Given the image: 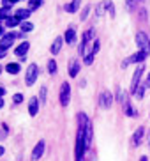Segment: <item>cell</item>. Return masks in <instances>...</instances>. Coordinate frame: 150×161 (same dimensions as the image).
<instances>
[{
    "instance_id": "8fae6325",
    "label": "cell",
    "mask_w": 150,
    "mask_h": 161,
    "mask_svg": "<svg viewBox=\"0 0 150 161\" xmlns=\"http://www.w3.org/2000/svg\"><path fill=\"white\" fill-rule=\"evenodd\" d=\"M39 97H30V101H28V114L32 115V117H35V115L39 114Z\"/></svg>"
},
{
    "instance_id": "603a6c76",
    "label": "cell",
    "mask_w": 150,
    "mask_h": 161,
    "mask_svg": "<svg viewBox=\"0 0 150 161\" xmlns=\"http://www.w3.org/2000/svg\"><path fill=\"white\" fill-rule=\"evenodd\" d=\"M145 89H147V87H145V83H140V87L136 89V92H134L132 96H134L136 99H141V97H143V94H145Z\"/></svg>"
},
{
    "instance_id": "f1b7e54d",
    "label": "cell",
    "mask_w": 150,
    "mask_h": 161,
    "mask_svg": "<svg viewBox=\"0 0 150 161\" xmlns=\"http://www.w3.org/2000/svg\"><path fill=\"white\" fill-rule=\"evenodd\" d=\"M94 57H95V53H87V55H85V58H83V62L85 64H87V66H92V62H94Z\"/></svg>"
},
{
    "instance_id": "836d02e7",
    "label": "cell",
    "mask_w": 150,
    "mask_h": 161,
    "mask_svg": "<svg viewBox=\"0 0 150 161\" xmlns=\"http://www.w3.org/2000/svg\"><path fill=\"white\" fill-rule=\"evenodd\" d=\"M16 2H19V0H2V4H4V7H11V5H14Z\"/></svg>"
},
{
    "instance_id": "83f0119b",
    "label": "cell",
    "mask_w": 150,
    "mask_h": 161,
    "mask_svg": "<svg viewBox=\"0 0 150 161\" xmlns=\"http://www.w3.org/2000/svg\"><path fill=\"white\" fill-rule=\"evenodd\" d=\"M117 99L118 101H120V103H126V101H129V99H127V94H126V92H122V89H117Z\"/></svg>"
},
{
    "instance_id": "484cf974",
    "label": "cell",
    "mask_w": 150,
    "mask_h": 161,
    "mask_svg": "<svg viewBox=\"0 0 150 161\" xmlns=\"http://www.w3.org/2000/svg\"><path fill=\"white\" fill-rule=\"evenodd\" d=\"M48 73H50V75H55L56 73V62L53 60V58L48 60Z\"/></svg>"
},
{
    "instance_id": "52a82bcc",
    "label": "cell",
    "mask_w": 150,
    "mask_h": 161,
    "mask_svg": "<svg viewBox=\"0 0 150 161\" xmlns=\"http://www.w3.org/2000/svg\"><path fill=\"white\" fill-rule=\"evenodd\" d=\"M18 37L14 32H9V34H4L2 36V39H0V48H4V50H9L11 46H13V41Z\"/></svg>"
},
{
    "instance_id": "d590c367",
    "label": "cell",
    "mask_w": 150,
    "mask_h": 161,
    "mask_svg": "<svg viewBox=\"0 0 150 161\" xmlns=\"http://www.w3.org/2000/svg\"><path fill=\"white\" fill-rule=\"evenodd\" d=\"M145 87H147V89H150V73H148V78H147V81H145Z\"/></svg>"
},
{
    "instance_id": "6da1fadb",
    "label": "cell",
    "mask_w": 150,
    "mask_h": 161,
    "mask_svg": "<svg viewBox=\"0 0 150 161\" xmlns=\"http://www.w3.org/2000/svg\"><path fill=\"white\" fill-rule=\"evenodd\" d=\"M134 41H136V46H138V52H145V53H150V39L148 36H147L145 32H136V37H134Z\"/></svg>"
},
{
    "instance_id": "f546056e",
    "label": "cell",
    "mask_w": 150,
    "mask_h": 161,
    "mask_svg": "<svg viewBox=\"0 0 150 161\" xmlns=\"http://www.w3.org/2000/svg\"><path fill=\"white\" fill-rule=\"evenodd\" d=\"M90 9H92V7H90V5H85V9L81 11V14H80L81 21H85V19L88 18V13H90Z\"/></svg>"
},
{
    "instance_id": "277c9868",
    "label": "cell",
    "mask_w": 150,
    "mask_h": 161,
    "mask_svg": "<svg viewBox=\"0 0 150 161\" xmlns=\"http://www.w3.org/2000/svg\"><path fill=\"white\" fill-rule=\"evenodd\" d=\"M148 57V53H145V52H138V53H134V55H131V57H127L126 60H122V64L120 66L126 69L129 64H138V62H145V58Z\"/></svg>"
},
{
    "instance_id": "9c48e42d",
    "label": "cell",
    "mask_w": 150,
    "mask_h": 161,
    "mask_svg": "<svg viewBox=\"0 0 150 161\" xmlns=\"http://www.w3.org/2000/svg\"><path fill=\"white\" fill-rule=\"evenodd\" d=\"M64 41H66L69 46H72V44L76 43V27L74 25H69V29L64 34Z\"/></svg>"
},
{
    "instance_id": "74e56055",
    "label": "cell",
    "mask_w": 150,
    "mask_h": 161,
    "mask_svg": "<svg viewBox=\"0 0 150 161\" xmlns=\"http://www.w3.org/2000/svg\"><path fill=\"white\" fill-rule=\"evenodd\" d=\"M4 152H5V149H4V147H2V145H0V156H2Z\"/></svg>"
},
{
    "instance_id": "ab89813d",
    "label": "cell",
    "mask_w": 150,
    "mask_h": 161,
    "mask_svg": "<svg viewBox=\"0 0 150 161\" xmlns=\"http://www.w3.org/2000/svg\"><path fill=\"white\" fill-rule=\"evenodd\" d=\"M0 36H4V29L2 27H0Z\"/></svg>"
},
{
    "instance_id": "d4e9b609",
    "label": "cell",
    "mask_w": 150,
    "mask_h": 161,
    "mask_svg": "<svg viewBox=\"0 0 150 161\" xmlns=\"http://www.w3.org/2000/svg\"><path fill=\"white\" fill-rule=\"evenodd\" d=\"M11 18V7H0V19Z\"/></svg>"
},
{
    "instance_id": "7bdbcfd3",
    "label": "cell",
    "mask_w": 150,
    "mask_h": 161,
    "mask_svg": "<svg viewBox=\"0 0 150 161\" xmlns=\"http://www.w3.org/2000/svg\"><path fill=\"white\" fill-rule=\"evenodd\" d=\"M0 73H2V66H0Z\"/></svg>"
},
{
    "instance_id": "ba28073f",
    "label": "cell",
    "mask_w": 150,
    "mask_h": 161,
    "mask_svg": "<svg viewBox=\"0 0 150 161\" xmlns=\"http://www.w3.org/2000/svg\"><path fill=\"white\" fill-rule=\"evenodd\" d=\"M44 147H46L44 140H39L37 145L34 147V151H32V161H39V159H41L42 154H44Z\"/></svg>"
},
{
    "instance_id": "7402d4cb",
    "label": "cell",
    "mask_w": 150,
    "mask_h": 161,
    "mask_svg": "<svg viewBox=\"0 0 150 161\" xmlns=\"http://www.w3.org/2000/svg\"><path fill=\"white\" fill-rule=\"evenodd\" d=\"M104 7H106V11H108L110 13V16H115V4H113L111 0H106V2H104Z\"/></svg>"
},
{
    "instance_id": "44dd1931",
    "label": "cell",
    "mask_w": 150,
    "mask_h": 161,
    "mask_svg": "<svg viewBox=\"0 0 150 161\" xmlns=\"http://www.w3.org/2000/svg\"><path fill=\"white\" fill-rule=\"evenodd\" d=\"M19 29H21V32H23V34H27V32H32V30H34V25L30 23V21H21Z\"/></svg>"
},
{
    "instance_id": "d6986e66",
    "label": "cell",
    "mask_w": 150,
    "mask_h": 161,
    "mask_svg": "<svg viewBox=\"0 0 150 161\" xmlns=\"http://www.w3.org/2000/svg\"><path fill=\"white\" fill-rule=\"evenodd\" d=\"M124 114H126L127 117H136V112H134V108L131 106V101H126V103H124Z\"/></svg>"
},
{
    "instance_id": "ffe728a7",
    "label": "cell",
    "mask_w": 150,
    "mask_h": 161,
    "mask_svg": "<svg viewBox=\"0 0 150 161\" xmlns=\"http://www.w3.org/2000/svg\"><path fill=\"white\" fill-rule=\"evenodd\" d=\"M5 25H7L9 29H13V27H16V25H21V19L16 18V16H11V18L5 19Z\"/></svg>"
},
{
    "instance_id": "cb8c5ba5",
    "label": "cell",
    "mask_w": 150,
    "mask_h": 161,
    "mask_svg": "<svg viewBox=\"0 0 150 161\" xmlns=\"http://www.w3.org/2000/svg\"><path fill=\"white\" fill-rule=\"evenodd\" d=\"M46 94H48V89L44 85L41 87V90H39V103L41 104H44L46 103Z\"/></svg>"
},
{
    "instance_id": "e575fe53",
    "label": "cell",
    "mask_w": 150,
    "mask_h": 161,
    "mask_svg": "<svg viewBox=\"0 0 150 161\" xmlns=\"http://www.w3.org/2000/svg\"><path fill=\"white\" fill-rule=\"evenodd\" d=\"M5 53H7V50H4V48H0V58L5 57Z\"/></svg>"
},
{
    "instance_id": "f35d334b",
    "label": "cell",
    "mask_w": 150,
    "mask_h": 161,
    "mask_svg": "<svg viewBox=\"0 0 150 161\" xmlns=\"http://www.w3.org/2000/svg\"><path fill=\"white\" fill-rule=\"evenodd\" d=\"M140 161H148V159H147V156H141V159Z\"/></svg>"
},
{
    "instance_id": "2e32d148",
    "label": "cell",
    "mask_w": 150,
    "mask_h": 161,
    "mask_svg": "<svg viewBox=\"0 0 150 161\" xmlns=\"http://www.w3.org/2000/svg\"><path fill=\"white\" fill-rule=\"evenodd\" d=\"M30 14H32V11H30V9H18L14 16H16V18H19L21 21H27V19L30 18Z\"/></svg>"
},
{
    "instance_id": "3957f363",
    "label": "cell",
    "mask_w": 150,
    "mask_h": 161,
    "mask_svg": "<svg viewBox=\"0 0 150 161\" xmlns=\"http://www.w3.org/2000/svg\"><path fill=\"white\" fill-rule=\"evenodd\" d=\"M58 99H60V104L66 108L67 104H69L71 101V85L67 83V81H64L60 85V94H58Z\"/></svg>"
},
{
    "instance_id": "5bb4252c",
    "label": "cell",
    "mask_w": 150,
    "mask_h": 161,
    "mask_svg": "<svg viewBox=\"0 0 150 161\" xmlns=\"http://www.w3.org/2000/svg\"><path fill=\"white\" fill-rule=\"evenodd\" d=\"M143 135H145V128L143 126H140V128L134 131V135H132V143L134 145H141V142H143Z\"/></svg>"
},
{
    "instance_id": "9a60e30c",
    "label": "cell",
    "mask_w": 150,
    "mask_h": 161,
    "mask_svg": "<svg viewBox=\"0 0 150 161\" xmlns=\"http://www.w3.org/2000/svg\"><path fill=\"white\" fill-rule=\"evenodd\" d=\"M78 73H80V62L76 60V58H72L71 64H69V76L71 78H76Z\"/></svg>"
},
{
    "instance_id": "8d00e7d4",
    "label": "cell",
    "mask_w": 150,
    "mask_h": 161,
    "mask_svg": "<svg viewBox=\"0 0 150 161\" xmlns=\"http://www.w3.org/2000/svg\"><path fill=\"white\" fill-rule=\"evenodd\" d=\"M5 94V89H4V87H0V99H2V96H4Z\"/></svg>"
},
{
    "instance_id": "e0dca14e",
    "label": "cell",
    "mask_w": 150,
    "mask_h": 161,
    "mask_svg": "<svg viewBox=\"0 0 150 161\" xmlns=\"http://www.w3.org/2000/svg\"><path fill=\"white\" fill-rule=\"evenodd\" d=\"M80 5H81V0H72L71 4H66V11L72 14V13H76V11L80 9Z\"/></svg>"
},
{
    "instance_id": "30bf717a",
    "label": "cell",
    "mask_w": 150,
    "mask_h": 161,
    "mask_svg": "<svg viewBox=\"0 0 150 161\" xmlns=\"http://www.w3.org/2000/svg\"><path fill=\"white\" fill-rule=\"evenodd\" d=\"M83 133H85V142H87V149H88L90 145H92V135H94V126H92V122H87V126L83 128Z\"/></svg>"
},
{
    "instance_id": "d6a6232c",
    "label": "cell",
    "mask_w": 150,
    "mask_h": 161,
    "mask_svg": "<svg viewBox=\"0 0 150 161\" xmlns=\"http://www.w3.org/2000/svg\"><path fill=\"white\" fill-rule=\"evenodd\" d=\"M21 101H23V96H21V94H14L13 96V103L14 104H19Z\"/></svg>"
},
{
    "instance_id": "7a4b0ae2",
    "label": "cell",
    "mask_w": 150,
    "mask_h": 161,
    "mask_svg": "<svg viewBox=\"0 0 150 161\" xmlns=\"http://www.w3.org/2000/svg\"><path fill=\"white\" fill-rule=\"evenodd\" d=\"M37 76H39L37 64H28L27 71H25V83H27L28 87H32L34 83H35V80H37Z\"/></svg>"
},
{
    "instance_id": "1f68e13d",
    "label": "cell",
    "mask_w": 150,
    "mask_h": 161,
    "mask_svg": "<svg viewBox=\"0 0 150 161\" xmlns=\"http://www.w3.org/2000/svg\"><path fill=\"white\" fill-rule=\"evenodd\" d=\"M103 7H104V2L103 4H97V7H95V16H97V18L103 16Z\"/></svg>"
},
{
    "instance_id": "4dcf8cb0",
    "label": "cell",
    "mask_w": 150,
    "mask_h": 161,
    "mask_svg": "<svg viewBox=\"0 0 150 161\" xmlns=\"http://www.w3.org/2000/svg\"><path fill=\"white\" fill-rule=\"evenodd\" d=\"M138 2H140V0H126V9L127 11H132V9H134V5H136Z\"/></svg>"
},
{
    "instance_id": "b9f144b4",
    "label": "cell",
    "mask_w": 150,
    "mask_h": 161,
    "mask_svg": "<svg viewBox=\"0 0 150 161\" xmlns=\"http://www.w3.org/2000/svg\"><path fill=\"white\" fill-rule=\"evenodd\" d=\"M148 145H150V136H148Z\"/></svg>"
},
{
    "instance_id": "4316f807",
    "label": "cell",
    "mask_w": 150,
    "mask_h": 161,
    "mask_svg": "<svg viewBox=\"0 0 150 161\" xmlns=\"http://www.w3.org/2000/svg\"><path fill=\"white\" fill-rule=\"evenodd\" d=\"M42 5V0H28V9L34 11V9H37V7H41Z\"/></svg>"
},
{
    "instance_id": "8992f818",
    "label": "cell",
    "mask_w": 150,
    "mask_h": 161,
    "mask_svg": "<svg viewBox=\"0 0 150 161\" xmlns=\"http://www.w3.org/2000/svg\"><path fill=\"white\" fill-rule=\"evenodd\" d=\"M143 66H138V69L134 71V75H132V80H131V94H134L136 92V89L140 87V81H141V76H143Z\"/></svg>"
},
{
    "instance_id": "4fadbf2b",
    "label": "cell",
    "mask_w": 150,
    "mask_h": 161,
    "mask_svg": "<svg viewBox=\"0 0 150 161\" xmlns=\"http://www.w3.org/2000/svg\"><path fill=\"white\" fill-rule=\"evenodd\" d=\"M62 44H64V37H55V41H53V44L50 46V52H51V55H58L62 50Z\"/></svg>"
},
{
    "instance_id": "7c38bea8",
    "label": "cell",
    "mask_w": 150,
    "mask_h": 161,
    "mask_svg": "<svg viewBox=\"0 0 150 161\" xmlns=\"http://www.w3.org/2000/svg\"><path fill=\"white\" fill-rule=\"evenodd\" d=\"M30 50V43L28 41H23V43L19 44V46H16L14 48V53H16V57H19V58H23L25 55H27V52Z\"/></svg>"
},
{
    "instance_id": "60d3db41",
    "label": "cell",
    "mask_w": 150,
    "mask_h": 161,
    "mask_svg": "<svg viewBox=\"0 0 150 161\" xmlns=\"http://www.w3.org/2000/svg\"><path fill=\"white\" fill-rule=\"evenodd\" d=\"M2 106H4V101H2V99H0V108H2Z\"/></svg>"
},
{
    "instance_id": "ac0fdd59",
    "label": "cell",
    "mask_w": 150,
    "mask_h": 161,
    "mask_svg": "<svg viewBox=\"0 0 150 161\" xmlns=\"http://www.w3.org/2000/svg\"><path fill=\"white\" fill-rule=\"evenodd\" d=\"M5 71L9 73V75H18L19 73V64H16V62H11V64H7L5 66Z\"/></svg>"
},
{
    "instance_id": "5b68a950",
    "label": "cell",
    "mask_w": 150,
    "mask_h": 161,
    "mask_svg": "<svg viewBox=\"0 0 150 161\" xmlns=\"http://www.w3.org/2000/svg\"><path fill=\"white\" fill-rule=\"evenodd\" d=\"M99 104H101V108L104 110H110L113 104V94L110 92V90H103L101 92V96H99Z\"/></svg>"
}]
</instances>
